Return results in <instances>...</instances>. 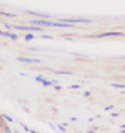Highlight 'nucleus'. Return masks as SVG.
<instances>
[{"label": "nucleus", "mask_w": 125, "mask_h": 133, "mask_svg": "<svg viewBox=\"0 0 125 133\" xmlns=\"http://www.w3.org/2000/svg\"><path fill=\"white\" fill-rule=\"evenodd\" d=\"M82 96H84V98H90V96H91V92H88V90L82 92Z\"/></svg>", "instance_id": "11"}, {"label": "nucleus", "mask_w": 125, "mask_h": 133, "mask_svg": "<svg viewBox=\"0 0 125 133\" xmlns=\"http://www.w3.org/2000/svg\"><path fill=\"white\" fill-rule=\"evenodd\" d=\"M41 84H43V86H44V87H49V86H51V81H50V80H47V79H44V80H43V83H41Z\"/></svg>", "instance_id": "8"}, {"label": "nucleus", "mask_w": 125, "mask_h": 133, "mask_svg": "<svg viewBox=\"0 0 125 133\" xmlns=\"http://www.w3.org/2000/svg\"><path fill=\"white\" fill-rule=\"evenodd\" d=\"M121 59H125V56H121Z\"/></svg>", "instance_id": "18"}, {"label": "nucleus", "mask_w": 125, "mask_h": 133, "mask_svg": "<svg viewBox=\"0 0 125 133\" xmlns=\"http://www.w3.org/2000/svg\"><path fill=\"white\" fill-rule=\"evenodd\" d=\"M110 86L115 87V89H122V90H125V84H122V83H110Z\"/></svg>", "instance_id": "5"}, {"label": "nucleus", "mask_w": 125, "mask_h": 133, "mask_svg": "<svg viewBox=\"0 0 125 133\" xmlns=\"http://www.w3.org/2000/svg\"><path fill=\"white\" fill-rule=\"evenodd\" d=\"M0 115H2V118H3L5 121H7V123H12V121H13V118H12L10 115H7V114H0Z\"/></svg>", "instance_id": "6"}, {"label": "nucleus", "mask_w": 125, "mask_h": 133, "mask_svg": "<svg viewBox=\"0 0 125 133\" xmlns=\"http://www.w3.org/2000/svg\"><path fill=\"white\" fill-rule=\"evenodd\" d=\"M12 133H19V132H18V130H12Z\"/></svg>", "instance_id": "17"}, {"label": "nucleus", "mask_w": 125, "mask_h": 133, "mask_svg": "<svg viewBox=\"0 0 125 133\" xmlns=\"http://www.w3.org/2000/svg\"><path fill=\"white\" fill-rule=\"evenodd\" d=\"M24 39H25L27 42H29V40H32V39H34V34H32V33H29V34H27V35L24 37Z\"/></svg>", "instance_id": "9"}, {"label": "nucleus", "mask_w": 125, "mask_h": 133, "mask_svg": "<svg viewBox=\"0 0 125 133\" xmlns=\"http://www.w3.org/2000/svg\"><path fill=\"white\" fill-rule=\"evenodd\" d=\"M18 61L27 62V64H38V62H40L38 59H35V58H25V56H19V58H18Z\"/></svg>", "instance_id": "4"}, {"label": "nucleus", "mask_w": 125, "mask_h": 133, "mask_svg": "<svg viewBox=\"0 0 125 133\" xmlns=\"http://www.w3.org/2000/svg\"><path fill=\"white\" fill-rule=\"evenodd\" d=\"M113 108H115V106H113V105H109V106H106V108H104V109H106V111H112V109H113Z\"/></svg>", "instance_id": "15"}, {"label": "nucleus", "mask_w": 125, "mask_h": 133, "mask_svg": "<svg viewBox=\"0 0 125 133\" xmlns=\"http://www.w3.org/2000/svg\"><path fill=\"white\" fill-rule=\"evenodd\" d=\"M60 22L63 24H90L91 19L88 18H60Z\"/></svg>", "instance_id": "1"}, {"label": "nucleus", "mask_w": 125, "mask_h": 133, "mask_svg": "<svg viewBox=\"0 0 125 133\" xmlns=\"http://www.w3.org/2000/svg\"><path fill=\"white\" fill-rule=\"evenodd\" d=\"M80 87H81V84H72V86H71V89H75V90L80 89Z\"/></svg>", "instance_id": "14"}, {"label": "nucleus", "mask_w": 125, "mask_h": 133, "mask_svg": "<svg viewBox=\"0 0 125 133\" xmlns=\"http://www.w3.org/2000/svg\"><path fill=\"white\" fill-rule=\"evenodd\" d=\"M0 118H2V115H0Z\"/></svg>", "instance_id": "19"}, {"label": "nucleus", "mask_w": 125, "mask_h": 133, "mask_svg": "<svg viewBox=\"0 0 125 133\" xmlns=\"http://www.w3.org/2000/svg\"><path fill=\"white\" fill-rule=\"evenodd\" d=\"M9 39H10V40H18V34H15V33L9 31Z\"/></svg>", "instance_id": "7"}, {"label": "nucleus", "mask_w": 125, "mask_h": 133, "mask_svg": "<svg viewBox=\"0 0 125 133\" xmlns=\"http://www.w3.org/2000/svg\"><path fill=\"white\" fill-rule=\"evenodd\" d=\"M0 15H3V16H10V18H15V16H16L15 13H7V12H0Z\"/></svg>", "instance_id": "10"}, {"label": "nucleus", "mask_w": 125, "mask_h": 133, "mask_svg": "<svg viewBox=\"0 0 125 133\" xmlns=\"http://www.w3.org/2000/svg\"><path fill=\"white\" fill-rule=\"evenodd\" d=\"M31 22L34 25H41V27H55V21L50 19H32Z\"/></svg>", "instance_id": "3"}, {"label": "nucleus", "mask_w": 125, "mask_h": 133, "mask_svg": "<svg viewBox=\"0 0 125 133\" xmlns=\"http://www.w3.org/2000/svg\"><path fill=\"white\" fill-rule=\"evenodd\" d=\"M125 33L122 31H104L102 34H97L96 35V39H103V37H122Z\"/></svg>", "instance_id": "2"}, {"label": "nucleus", "mask_w": 125, "mask_h": 133, "mask_svg": "<svg viewBox=\"0 0 125 133\" xmlns=\"http://www.w3.org/2000/svg\"><path fill=\"white\" fill-rule=\"evenodd\" d=\"M43 39H53V37L49 35V34H43Z\"/></svg>", "instance_id": "16"}, {"label": "nucleus", "mask_w": 125, "mask_h": 133, "mask_svg": "<svg viewBox=\"0 0 125 133\" xmlns=\"http://www.w3.org/2000/svg\"><path fill=\"white\" fill-rule=\"evenodd\" d=\"M56 127H58V129H59V130H62V132H65V130H66V129H65V126H63V124H58V126H56Z\"/></svg>", "instance_id": "13"}, {"label": "nucleus", "mask_w": 125, "mask_h": 133, "mask_svg": "<svg viewBox=\"0 0 125 133\" xmlns=\"http://www.w3.org/2000/svg\"><path fill=\"white\" fill-rule=\"evenodd\" d=\"M43 80H44V75H37V77H35V81L43 83Z\"/></svg>", "instance_id": "12"}]
</instances>
